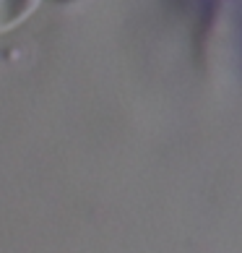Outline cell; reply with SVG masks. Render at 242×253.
<instances>
[{
    "label": "cell",
    "instance_id": "6da1fadb",
    "mask_svg": "<svg viewBox=\"0 0 242 253\" xmlns=\"http://www.w3.org/2000/svg\"><path fill=\"white\" fill-rule=\"evenodd\" d=\"M42 0H0V34L16 29L24 18H29Z\"/></svg>",
    "mask_w": 242,
    "mask_h": 253
}]
</instances>
